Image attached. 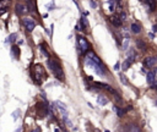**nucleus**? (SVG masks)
Wrapping results in <instances>:
<instances>
[{
	"mask_svg": "<svg viewBox=\"0 0 157 132\" xmlns=\"http://www.w3.org/2000/svg\"><path fill=\"white\" fill-rule=\"evenodd\" d=\"M48 66H49L50 71L54 73V76H55L58 79L64 81V71H63V68H61V66H60V64H59L58 61L49 59V60H48Z\"/></svg>",
	"mask_w": 157,
	"mask_h": 132,
	"instance_id": "nucleus-1",
	"label": "nucleus"
},
{
	"mask_svg": "<svg viewBox=\"0 0 157 132\" xmlns=\"http://www.w3.org/2000/svg\"><path fill=\"white\" fill-rule=\"evenodd\" d=\"M32 76H33V81L37 84H40L42 83V81L45 78V72H44L42 65H39V64L34 65V67L32 70Z\"/></svg>",
	"mask_w": 157,
	"mask_h": 132,
	"instance_id": "nucleus-2",
	"label": "nucleus"
},
{
	"mask_svg": "<svg viewBox=\"0 0 157 132\" xmlns=\"http://www.w3.org/2000/svg\"><path fill=\"white\" fill-rule=\"evenodd\" d=\"M77 49H78V53L81 55H83L90 49V44H88L87 39L85 37H82V35H78L77 37Z\"/></svg>",
	"mask_w": 157,
	"mask_h": 132,
	"instance_id": "nucleus-3",
	"label": "nucleus"
},
{
	"mask_svg": "<svg viewBox=\"0 0 157 132\" xmlns=\"http://www.w3.org/2000/svg\"><path fill=\"white\" fill-rule=\"evenodd\" d=\"M22 23H23L25 28H26L28 32H32V31L34 29V27H36V22H34L32 18H23V20H22Z\"/></svg>",
	"mask_w": 157,
	"mask_h": 132,
	"instance_id": "nucleus-4",
	"label": "nucleus"
},
{
	"mask_svg": "<svg viewBox=\"0 0 157 132\" xmlns=\"http://www.w3.org/2000/svg\"><path fill=\"white\" fill-rule=\"evenodd\" d=\"M156 62H157V57H156V56H147V57L144 60V65H145L146 67H152V66L156 65Z\"/></svg>",
	"mask_w": 157,
	"mask_h": 132,
	"instance_id": "nucleus-5",
	"label": "nucleus"
},
{
	"mask_svg": "<svg viewBox=\"0 0 157 132\" xmlns=\"http://www.w3.org/2000/svg\"><path fill=\"white\" fill-rule=\"evenodd\" d=\"M16 11H17L18 15H25V13H27L29 10H28L25 5H22V4H17V5H16Z\"/></svg>",
	"mask_w": 157,
	"mask_h": 132,
	"instance_id": "nucleus-6",
	"label": "nucleus"
},
{
	"mask_svg": "<svg viewBox=\"0 0 157 132\" xmlns=\"http://www.w3.org/2000/svg\"><path fill=\"white\" fill-rule=\"evenodd\" d=\"M132 62H134V55H130V56H129V57L123 62V66H121V67H123V70H128Z\"/></svg>",
	"mask_w": 157,
	"mask_h": 132,
	"instance_id": "nucleus-7",
	"label": "nucleus"
},
{
	"mask_svg": "<svg viewBox=\"0 0 157 132\" xmlns=\"http://www.w3.org/2000/svg\"><path fill=\"white\" fill-rule=\"evenodd\" d=\"M110 22H112L114 26L119 27V26L121 24V22H123V21H121V18H120V17H118V16H114V15H113V16L110 17Z\"/></svg>",
	"mask_w": 157,
	"mask_h": 132,
	"instance_id": "nucleus-8",
	"label": "nucleus"
},
{
	"mask_svg": "<svg viewBox=\"0 0 157 132\" xmlns=\"http://www.w3.org/2000/svg\"><path fill=\"white\" fill-rule=\"evenodd\" d=\"M131 32L139 34V33L141 32V27H140V24H137V23H131Z\"/></svg>",
	"mask_w": 157,
	"mask_h": 132,
	"instance_id": "nucleus-9",
	"label": "nucleus"
},
{
	"mask_svg": "<svg viewBox=\"0 0 157 132\" xmlns=\"http://www.w3.org/2000/svg\"><path fill=\"white\" fill-rule=\"evenodd\" d=\"M11 53H12V55H13L15 59H18V57H20V49H18V46L13 45V46L11 48Z\"/></svg>",
	"mask_w": 157,
	"mask_h": 132,
	"instance_id": "nucleus-10",
	"label": "nucleus"
},
{
	"mask_svg": "<svg viewBox=\"0 0 157 132\" xmlns=\"http://www.w3.org/2000/svg\"><path fill=\"white\" fill-rule=\"evenodd\" d=\"M97 101H98V104H99V105H105V104L108 103V99H107L104 95H98Z\"/></svg>",
	"mask_w": 157,
	"mask_h": 132,
	"instance_id": "nucleus-11",
	"label": "nucleus"
},
{
	"mask_svg": "<svg viewBox=\"0 0 157 132\" xmlns=\"http://www.w3.org/2000/svg\"><path fill=\"white\" fill-rule=\"evenodd\" d=\"M55 105L58 106V109H60L64 114L66 112V106H65V104L64 103H61V101H55Z\"/></svg>",
	"mask_w": 157,
	"mask_h": 132,
	"instance_id": "nucleus-12",
	"label": "nucleus"
},
{
	"mask_svg": "<svg viewBox=\"0 0 157 132\" xmlns=\"http://www.w3.org/2000/svg\"><path fill=\"white\" fill-rule=\"evenodd\" d=\"M144 2H146L148 6H150V9L151 10H155L156 9V4H155V0H142Z\"/></svg>",
	"mask_w": 157,
	"mask_h": 132,
	"instance_id": "nucleus-13",
	"label": "nucleus"
},
{
	"mask_svg": "<svg viewBox=\"0 0 157 132\" xmlns=\"http://www.w3.org/2000/svg\"><path fill=\"white\" fill-rule=\"evenodd\" d=\"M136 45H137V48L141 49V50H145V49H146V44H145L142 40H137V42H136Z\"/></svg>",
	"mask_w": 157,
	"mask_h": 132,
	"instance_id": "nucleus-14",
	"label": "nucleus"
},
{
	"mask_svg": "<svg viewBox=\"0 0 157 132\" xmlns=\"http://www.w3.org/2000/svg\"><path fill=\"white\" fill-rule=\"evenodd\" d=\"M114 110H115V112H117V115H118L119 117H121V116L124 115V112H125L124 110H121V109H119V108H117V106L114 108Z\"/></svg>",
	"mask_w": 157,
	"mask_h": 132,
	"instance_id": "nucleus-15",
	"label": "nucleus"
},
{
	"mask_svg": "<svg viewBox=\"0 0 157 132\" xmlns=\"http://www.w3.org/2000/svg\"><path fill=\"white\" fill-rule=\"evenodd\" d=\"M109 10L110 11H114L115 10V1L114 0H110L109 1Z\"/></svg>",
	"mask_w": 157,
	"mask_h": 132,
	"instance_id": "nucleus-16",
	"label": "nucleus"
},
{
	"mask_svg": "<svg viewBox=\"0 0 157 132\" xmlns=\"http://www.w3.org/2000/svg\"><path fill=\"white\" fill-rule=\"evenodd\" d=\"M81 24L85 27V29H86V28H88V23H87V21H86V18H85V17H82V18H81Z\"/></svg>",
	"mask_w": 157,
	"mask_h": 132,
	"instance_id": "nucleus-17",
	"label": "nucleus"
},
{
	"mask_svg": "<svg viewBox=\"0 0 157 132\" xmlns=\"http://www.w3.org/2000/svg\"><path fill=\"white\" fill-rule=\"evenodd\" d=\"M15 39H16V34H15V33H12V34L9 37V40L12 43V42H15Z\"/></svg>",
	"mask_w": 157,
	"mask_h": 132,
	"instance_id": "nucleus-18",
	"label": "nucleus"
},
{
	"mask_svg": "<svg viewBox=\"0 0 157 132\" xmlns=\"http://www.w3.org/2000/svg\"><path fill=\"white\" fill-rule=\"evenodd\" d=\"M120 18H121V21H125L126 20V13L125 12H121L120 13Z\"/></svg>",
	"mask_w": 157,
	"mask_h": 132,
	"instance_id": "nucleus-19",
	"label": "nucleus"
},
{
	"mask_svg": "<svg viewBox=\"0 0 157 132\" xmlns=\"http://www.w3.org/2000/svg\"><path fill=\"white\" fill-rule=\"evenodd\" d=\"M120 81H121V82H123L124 84H128V81L125 79V76H123V75L120 76Z\"/></svg>",
	"mask_w": 157,
	"mask_h": 132,
	"instance_id": "nucleus-20",
	"label": "nucleus"
},
{
	"mask_svg": "<svg viewBox=\"0 0 157 132\" xmlns=\"http://www.w3.org/2000/svg\"><path fill=\"white\" fill-rule=\"evenodd\" d=\"M153 73H155V77H156V79H157V67H155V70H153Z\"/></svg>",
	"mask_w": 157,
	"mask_h": 132,
	"instance_id": "nucleus-21",
	"label": "nucleus"
},
{
	"mask_svg": "<svg viewBox=\"0 0 157 132\" xmlns=\"http://www.w3.org/2000/svg\"><path fill=\"white\" fill-rule=\"evenodd\" d=\"M4 11H5V10H1V11H0V16L2 15V12H4Z\"/></svg>",
	"mask_w": 157,
	"mask_h": 132,
	"instance_id": "nucleus-22",
	"label": "nucleus"
},
{
	"mask_svg": "<svg viewBox=\"0 0 157 132\" xmlns=\"http://www.w3.org/2000/svg\"><path fill=\"white\" fill-rule=\"evenodd\" d=\"M156 104H157V101H156Z\"/></svg>",
	"mask_w": 157,
	"mask_h": 132,
	"instance_id": "nucleus-23",
	"label": "nucleus"
}]
</instances>
